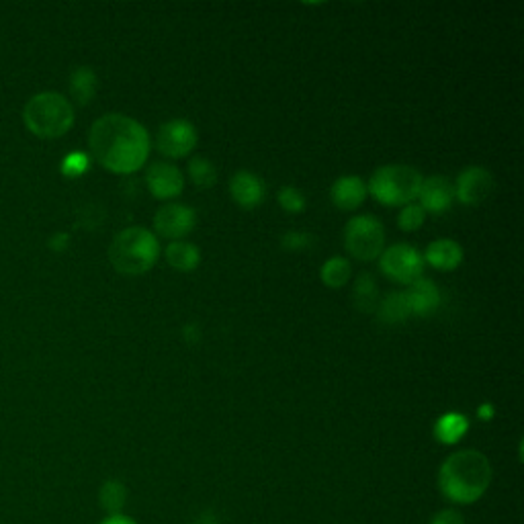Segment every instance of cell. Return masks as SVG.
<instances>
[{"label": "cell", "instance_id": "6da1fadb", "mask_svg": "<svg viewBox=\"0 0 524 524\" xmlns=\"http://www.w3.org/2000/svg\"><path fill=\"white\" fill-rule=\"evenodd\" d=\"M89 146L95 160L115 174L138 172L150 156L146 127L121 113H107L93 123Z\"/></svg>", "mask_w": 524, "mask_h": 524}, {"label": "cell", "instance_id": "7a4b0ae2", "mask_svg": "<svg viewBox=\"0 0 524 524\" xmlns=\"http://www.w3.org/2000/svg\"><path fill=\"white\" fill-rule=\"evenodd\" d=\"M492 463L475 449H463L449 455L439 469L441 494L459 506L482 500L492 484Z\"/></svg>", "mask_w": 524, "mask_h": 524}, {"label": "cell", "instance_id": "3957f363", "mask_svg": "<svg viewBox=\"0 0 524 524\" xmlns=\"http://www.w3.org/2000/svg\"><path fill=\"white\" fill-rule=\"evenodd\" d=\"M160 256L158 238L140 226H131L121 230L111 246L109 260L117 273L125 277H138L148 273Z\"/></svg>", "mask_w": 524, "mask_h": 524}, {"label": "cell", "instance_id": "277c9868", "mask_svg": "<svg viewBox=\"0 0 524 524\" xmlns=\"http://www.w3.org/2000/svg\"><path fill=\"white\" fill-rule=\"evenodd\" d=\"M23 121L33 136L54 140L68 134L74 125V107L64 95L39 93L27 101Z\"/></svg>", "mask_w": 524, "mask_h": 524}, {"label": "cell", "instance_id": "5b68a950", "mask_svg": "<svg viewBox=\"0 0 524 524\" xmlns=\"http://www.w3.org/2000/svg\"><path fill=\"white\" fill-rule=\"evenodd\" d=\"M422 181V174L412 166L387 164L373 172L367 193H371V197L381 205L406 207L418 199Z\"/></svg>", "mask_w": 524, "mask_h": 524}, {"label": "cell", "instance_id": "8992f818", "mask_svg": "<svg viewBox=\"0 0 524 524\" xmlns=\"http://www.w3.org/2000/svg\"><path fill=\"white\" fill-rule=\"evenodd\" d=\"M344 246L357 260L371 262L379 258L385 246L383 224L373 215H355L344 228Z\"/></svg>", "mask_w": 524, "mask_h": 524}, {"label": "cell", "instance_id": "52a82bcc", "mask_svg": "<svg viewBox=\"0 0 524 524\" xmlns=\"http://www.w3.org/2000/svg\"><path fill=\"white\" fill-rule=\"evenodd\" d=\"M379 267L387 279L400 285H412L416 279L422 277L424 258L414 246L396 244L381 252Z\"/></svg>", "mask_w": 524, "mask_h": 524}, {"label": "cell", "instance_id": "ba28073f", "mask_svg": "<svg viewBox=\"0 0 524 524\" xmlns=\"http://www.w3.org/2000/svg\"><path fill=\"white\" fill-rule=\"evenodd\" d=\"M158 150L168 158H185L197 146V129L187 119H172L160 125Z\"/></svg>", "mask_w": 524, "mask_h": 524}, {"label": "cell", "instance_id": "9c48e42d", "mask_svg": "<svg viewBox=\"0 0 524 524\" xmlns=\"http://www.w3.org/2000/svg\"><path fill=\"white\" fill-rule=\"evenodd\" d=\"M195 224H197V215L193 207L183 205V203H168L160 207L154 215L156 232L172 242H179L185 236H189Z\"/></svg>", "mask_w": 524, "mask_h": 524}, {"label": "cell", "instance_id": "30bf717a", "mask_svg": "<svg viewBox=\"0 0 524 524\" xmlns=\"http://www.w3.org/2000/svg\"><path fill=\"white\" fill-rule=\"evenodd\" d=\"M494 191V177L492 172L482 166H467L457 179L455 185V199L463 205L475 207L482 205Z\"/></svg>", "mask_w": 524, "mask_h": 524}, {"label": "cell", "instance_id": "8fae6325", "mask_svg": "<svg viewBox=\"0 0 524 524\" xmlns=\"http://www.w3.org/2000/svg\"><path fill=\"white\" fill-rule=\"evenodd\" d=\"M146 185L156 199L166 201V199L179 197L183 193L185 179H183L181 168L168 164V162H156L146 172Z\"/></svg>", "mask_w": 524, "mask_h": 524}, {"label": "cell", "instance_id": "7c38bea8", "mask_svg": "<svg viewBox=\"0 0 524 524\" xmlns=\"http://www.w3.org/2000/svg\"><path fill=\"white\" fill-rule=\"evenodd\" d=\"M418 199L424 211L441 215L453 207L455 187L451 185L447 177H439V174H434V177H428L422 181Z\"/></svg>", "mask_w": 524, "mask_h": 524}, {"label": "cell", "instance_id": "4fadbf2b", "mask_svg": "<svg viewBox=\"0 0 524 524\" xmlns=\"http://www.w3.org/2000/svg\"><path fill=\"white\" fill-rule=\"evenodd\" d=\"M404 295H406L410 316H418V318L432 316L436 310H439V305H441V291H439V287H436L434 281L424 279V277L416 279Z\"/></svg>", "mask_w": 524, "mask_h": 524}, {"label": "cell", "instance_id": "5bb4252c", "mask_svg": "<svg viewBox=\"0 0 524 524\" xmlns=\"http://www.w3.org/2000/svg\"><path fill=\"white\" fill-rule=\"evenodd\" d=\"M230 195L242 209H254L265 199V183L254 172L240 170L230 181Z\"/></svg>", "mask_w": 524, "mask_h": 524}, {"label": "cell", "instance_id": "9a60e30c", "mask_svg": "<svg viewBox=\"0 0 524 524\" xmlns=\"http://www.w3.org/2000/svg\"><path fill=\"white\" fill-rule=\"evenodd\" d=\"M330 197L338 209L355 211L367 199V185L363 183L361 177H357V174H346V177L334 181L330 189Z\"/></svg>", "mask_w": 524, "mask_h": 524}, {"label": "cell", "instance_id": "2e32d148", "mask_svg": "<svg viewBox=\"0 0 524 524\" xmlns=\"http://www.w3.org/2000/svg\"><path fill=\"white\" fill-rule=\"evenodd\" d=\"M422 258L436 271H453L463 262V248L455 240L441 238L428 244Z\"/></svg>", "mask_w": 524, "mask_h": 524}, {"label": "cell", "instance_id": "e0dca14e", "mask_svg": "<svg viewBox=\"0 0 524 524\" xmlns=\"http://www.w3.org/2000/svg\"><path fill=\"white\" fill-rule=\"evenodd\" d=\"M166 262L174 269V271H181V273H191L199 267L201 262V252L195 244L189 242H170L164 250Z\"/></svg>", "mask_w": 524, "mask_h": 524}, {"label": "cell", "instance_id": "ac0fdd59", "mask_svg": "<svg viewBox=\"0 0 524 524\" xmlns=\"http://www.w3.org/2000/svg\"><path fill=\"white\" fill-rule=\"evenodd\" d=\"M469 430V420L459 412H447L434 422V439L441 445L459 443Z\"/></svg>", "mask_w": 524, "mask_h": 524}, {"label": "cell", "instance_id": "d6986e66", "mask_svg": "<svg viewBox=\"0 0 524 524\" xmlns=\"http://www.w3.org/2000/svg\"><path fill=\"white\" fill-rule=\"evenodd\" d=\"M377 318L379 322L383 324H402L410 318V310H408V303H406V295L404 291H393V293H387L379 305H377Z\"/></svg>", "mask_w": 524, "mask_h": 524}, {"label": "cell", "instance_id": "ffe728a7", "mask_svg": "<svg viewBox=\"0 0 524 524\" xmlns=\"http://www.w3.org/2000/svg\"><path fill=\"white\" fill-rule=\"evenodd\" d=\"M70 93L78 105H89L97 95V74L89 66H80L70 76Z\"/></svg>", "mask_w": 524, "mask_h": 524}, {"label": "cell", "instance_id": "44dd1931", "mask_svg": "<svg viewBox=\"0 0 524 524\" xmlns=\"http://www.w3.org/2000/svg\"><path fill=\"white\" fill-rule=\"evenodd\" d=\"M355 305L363 314H373L379 305V289L371 273H361L355 283Z\"/></svg>", "mask_w": 524, "mask_h": 524}, {"label": "cell", "instance_id": "7402d4cb", "mask_svg": "<svg viewBox=\"0 0 524 524\" xmlns=\"http://www.w3.org/2000/svg\"><path fill=\"white\" fill-rule=\"evenodd\" d=\"M353 269H351V262H348L344 256H332L324 262V267L320 271L322 283L330 289H340L348 283L351 279Z\"/></svg>", "mask_w": 524, "mask_h": 524}, {"label": "cell", "instance_id": "603a6c76", "mask_svg": "<svg viewBox=\"0 0 524 524\" xmlns=\"http://www.w3.org/2000/svg\"><path fill=\"white\" fill-rule=\"evenodd\" d=\"M127 502V488L119 482V479H107V482L99 490V504L101 508L113 516V514H123Z\"/></svg>", "mask_w": 524, "mask_h": 524}, {"label": "cell", "instance_id": "cb8c5ba5", "mask_svg": "<svg viewBox=\"0 0 524 524\" xmlns=\"http://www.w3.org/2000/svg\"><path fill=\"white\" fill-rule=\"evenodd\" d=\"M189 177L197 189H209L217 181V170L211 160L197 156L189 162Z\"/></svg>", "mask_w": 524, "mask_h": 524}, {"label": "cell", "instance_id": "d4e9b609", "mask_svg": "<svg viewBox=\"0 0 524 524\" xmlns=\"http://www.w3.org/2000/svg\"><path fill=\"white\" fill-rule=\"evenodd\" d=\"M424 220H426V211H424L420 205L410 203V205H406V207L400 211L398 226H400V230H404V232H416V230L422 228Z\"/></svg>", "mask_w": 524, "mask_h": 524}, {"label": "cell", "instance_id": "484cf974", "mask_svg": "<svg viewBox=\"0 0 524 524\" xmlns=\"http://www.w3.org/2000/svg\"><path fill=\"white\" fill-rule=\"evenodd\" d=\"M314 242H316V236H312L310 232L291 230V232L283 234V238H281V248L287 250V252H301V250L312 248Z\"/></svg>", "mask_w": 524, "mask_h": 524}, {"label": "cell", "instance_id": "4316f807", "mask_svg": "<svg viewBox=\"0 0 524 524\" xmlns=\"http://www.w3.org/2000/svg\"><path fill=\"white\" fill-rule=\"evenodd\" d=\"M277 199L287 213H301L305 209V195L295 187H283Z\"/></svg>", "mask_w": 524, "mask_h": 524}, {"label": "cell", "instance_id": "83f0119b", "mask_svg": "<svg viewBox=\"0 0 524 524\" xmlns=\"http://www.w3.org/2000/svg\"><path fill=\"white\" fill-rule=\"evenodd\" d=\"M89 156L82 154V152H74V154H68L62 162V172L66 174V177L70 179H76L80 177V174H84L86 170H89Z\"/></svg>", "mask_w": 524, "mask_h": 524}, {"label": "cell", "instance_id": "f1b7e54d", "mask_svg": "<svg viewBox=\"0 0 524 524\" xmlns=\"http://www.w3.org/2000/svg\"><path fill=\"white\" fill-rule=\"evenodd\" d=\"M430 524H465V518L459 510L447 508V510H439L432 518Z\"/></svg>", "mask_w": 524, "mask_h": 524}, {"label": "cell", "instance_id": "f546056e", "mask_svg": "<svg viewBox=\"0 0 524 524\" xmlns=\"http://www.w3.org/2000/svg\"><path fill=\"white\" fill-rule=\"evenodd\" d=\"M183 336H185V340H187L189 344H197V342H199V338H201L199 326H195V324H189V326H185V328H183Z\"/></svg>", "mask_w": 524, "mask_h": 524}, {"label": "cell", "instance_id": "4dcf8cb0", "mask_svg": "<svg viewBox=\"0 0 524 524\" xmlns=\"http://www.w3.org/2000/svg\"><path fill=\"white\" fill-rule=\"evenodd\" d=\"M99 524H138V522L131 520V518L125 516V514H113V516H107L105 520H101Z\"/></svg>", "mask_w": 524, "mask_h": 524}, {"label": "cell", "instance_id": "1f68e13d", "mask_svg": "<svg viewBox=\"0 0 524 524\" xmlns=\"http://www.w3.org/2000/svg\"><path fill=\"white\" fill-rule=\"evenodd\" d=\"M477 416L479 420H484V422H490L494 418V406L492 404H482L477 410Z\"/></svg>", "mask_w": 524, "mask_h": 524}, {"label": "cell", "instance_id": "d6a6232c", "mask_svg": "<svg viewBox=\"0 0 524 524\" xmlns=\"http://www.w3.org/2000/svg\"><path fill=\"white\" fill-rule=\"evenodd\" d=\"M68 234H58V236H54V240H52V248L54 250H64L66 246H68Z\"/></svg>", "mask_w": 524, "mask_h": 524}]
</instances>
